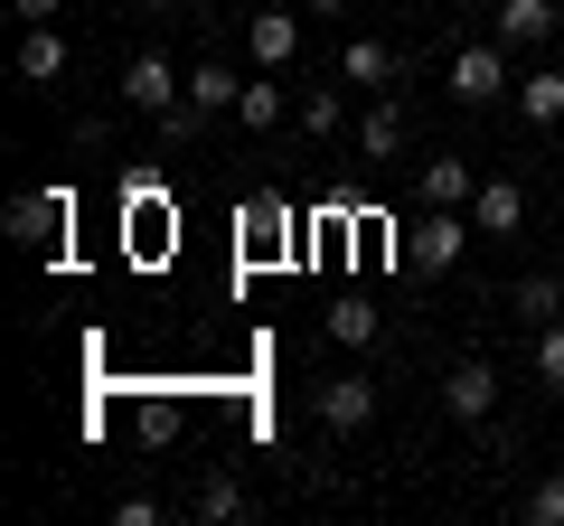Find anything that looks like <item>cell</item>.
Here are the masks:
<instances>
[{"label": "cell", "instance_id": "1", "mask_svg": "<svg viewBox=\"0 0 564 526\" xmlns=\"http://www.w3.org/2000/svg\"><path fill=\"white\" fill-rule=\"evenodd\" d=\"M470 235H480V226H470V207H414V226H404L395 254L414 263V273H452V263L470 254Z\"/></svg>", "mask_w": 564, "mask_h": 526}, {"label": "cell", "instance_id": "10", "mask_svg": "<svg viewBox=\"0 0 564 526\" xmlns=\"http://www.w3.org/2000/svg\"><path fill=\"white\" fill-rule=\"evenodd\" d=\"M470 226H480V235H518L527 226V188L518 179H480L470 188Z\"/></svg>", "mask_w": 564, "mask_h": 526}, {"label": "cell", "instance_id": "4", "mask_svg": "<svg viewBox=\"0 0 564 526\" xmlns=\"http://www.w3.org/2000/svg\"><path fill=\"white\" fill-rule=\"evenodd\" d=\"M180 95H188V76H180L170 57H151V47H141V57H122V103H132V113H151V122H161Z\"/></svg>", "mask_w": 564, "mask_h": 526}, {"label": "cell", "instance_id": "25", "mask_svg": "<svg viewBox=\"0 0 564 526\" xmlns=\"http://www.w3.org/2000/svg\"><path fill=\"white\" fill-rule=\"evenodd\" d=\"M302 132H339V95H329V85L302 95Z\"/></svg>", "mask_w": 564, "mask_h": 526}, {"label": "cell", "instance_id": "2", "mask_svg": "<svg viewBox=\"0 0 564 526\" xmlns=\"http://www.w3.org/2000/svg\"><path fill=\"white\" fill-rule=\"evenodd\" d=\"M0 226H10L29 254H47V244H66V226H76V198H66V188H20Z\"/></svg>", "mask_w": 564, "mask_h": 526}, {"label": "cell", "instance_id": "14", "mask_svg": "<svg viewBox=\"0 0 564 526\" xmlns=\"http://www.w3.org/2000/svg\"><path fill=\"white\" fill-rule=\"evenodd\" d=\"M236 95H245V76L226 57H198L188 66V103H198V113H236Z\"/></svg>", "mask_w": 564, "mask_h": 526}, {"label": "cell", "instance_id": "28", "mask_svg": "<svg viewBox=\"0 0 564 526\" xmlns=\"http://www.w3.org/2000/svg\"><path fill=\"white\" fill-rule=\"evenodd\" d=\"M10 10H20V29H47V20H57V0H10Z\"/></svg>", "mask_w": 564, "mask_h": 526}, {"label": "cell", "instance_id": "3", "mask_svg": "<svg viewBox=\"0 0 564 526\" xmlns=\"http://www.w3.org/2000/svg\"><path fill=\"white\" fill-rule=\"evenodd\" d=\"M443 85H452V103H499L518 76H508V47H499V39H480V47H452Z\"/></svg>", "mask_w": 564, "mask_h": 526}, {"label": "cell", "instance_id": "12", "mask_svg": "<svg viewBox=\"0 0 564 526\" xmlns=\"http://www.w3.org/2000/svg\"><path fill=\"white\" fill-rule=\"evenodd\" d=\"M470 188H480V169H470V161H423L414 169V198L423 207H470Z\"/></svg>", "mask_w": 564, "mask_h": 526}, {"label": "cell", "instance_id": "26", "mask_svg": "<svg viewBox=\"0 0 564 526\" xmlns=\"http://www.w3.org/2000/svg\"><path fill=\"white\" fill-rule=\"evenodd\" d=\"M527 517H536V526H564V480H536V489H527Z\"/></svg>", "mask_w": 564, "mask_h": 526}, {"label": "cell", "instance_id": "21", "mask_svg": "<svg viewBox=\"0 0 564 526\" xmlns=\"http://www.w3.org/2000/svg\"><path fill=\"white\" fill-rule=\"evenodd\" d=\"M329 339H339V348H367V339H377V302H367V292H348V302L329 310Z\"/></svg>", "mask_w": 564, "mask_h": 526}, {"label": "cell", "instance_id": "17", "mask_svg": "<svg viewBox=\"0 0 564 526\" xmlns=\"http://www.w3.org/2000/svg\"><path fill=\"white\" fill-rule=\"evenodd\" d=\"M161 226H170V207H161V188H132V198H122V235L141 244V254H161Z\"/></svg>", "mask_w": 564, "mask_h": 526}, {"label": "cell", "instance_id": "20", "mask_svg": "<svg viewBox=\"0 0 564 526\" xmlns=\"http://www.w3.org/2000/svg\"><path fill=\"white\" fill-rule=\"evenodd\" d=\"M508 310H518L527 329H545V320H555V310H564V283H555V273H527V283L508 292Z\"/></svg>", "mask_w": 564, "mask_h": 526}, {"label": "cell", "instance_id": "8", "mask_svg": "<svg viewBox=\"0 0 564 526\" xmlns=\"http://www.w3.org/2000/svg\"><path fill=\"white\" fill-rule=\"evenodd\" d=\"M236 226H245V254H292V207H282L273 188H254Z\"/></svg>", "mask_w": 564, "mask_h": 526}, {"label": "cell", "instance_id": "23", "mask_svg": "<svg viewBox=\"0 0 564 526\" xmlns=\"http://www.w3.org/2000/svg\"><path fill=\"white\" fill-rule=\"evenodd\" d=\"M226 517H245V489L236 480H207L198 489V526H226Z\"/></svg>", "mask_w": 564, "mask_h": 526}, {"label": "cell", "instance_id": "5", "mask_svg": "<svg viewBox=\"0 0 564 526\" xmlns=\"http://www.w3.org/2000/svg\"><path fill=\"white\" fill-rule=\"evenodd\" d=\"M443 414H452V424H489V414H499V366H489V358H462V366L443 376Z\"/></svg>", "mask_w": 564, "mask_h": 526}, {"label": "cell", "instance_id": "11", "mask_svg": "<svg viewBox=\"0 0 564 526\" xmlns=\"http://www.w3.org/2000/svg\"><path fill=\"white\" fill-rule=\"evenodd\" d=\"M180 432H188V405H180V395H132V442H141V451H170Z\"/></svg>", "mask_w": 564, "mask_h": 526}, {"label": "cell", "instance_id": "9", "mask_svg": "<svg viewBox=\"0 0 564 526\" xmlns=\"http://www.w3.org/2000/svg\"><path fill=\"white\" fill-rule=\"evenodd\" d=\"M311 414H321L329 432H358L367 414H377V385H367V376H329L321 395H311Z\"/></svg>", "mask_w": 564, "mask_h": 526}, {"label": "cell", "instance_id": "16", "mask_svg": "<svg viewBox=\"0 0 564 526\" xmlns=\"http://www.w3.org/2000/svg\"><path fill=\"white\" fill-rule=\"evenodd\" d=\"M404 151V103H367L358 113V161H395Z\"/></svg>", "mask_w": 564, "mask_h": 526}, {"label": "cell", "instance_id": "6", "mask_svg": "<svg viewBox=\"0 0 564 526\" xmlns=\"http://www.w3.org/2000/svg\"><path fill=\"white\" fill-rule=\"evenodd\" d=\"M245 57L282 76V66L302 57V10H282V0H273V10H254V20H245Z\"/></svg>", "mask_w": 564, "mask_h": 526}, {"label": "cell", "instance_id": "19", "mask_svg": "<svg viewBox=\"0 0 564 526\" xmlns=\"http://www.w3.org/2000/svg\"><path fill=\"white\" fill-rule=\"evenodd\" d=\"M236 122H245V132H273V122H282V85H273V66H263V76H245Z\"/></svg>", "mask_w": 564, "mask_h": 526}, {"label": "cell", "instance_id": "27", "mask_svg": "<svg viewBox=\"0 0 564 526\" xmlns=\"http://www.w3.org/2000/svg\"><path fill=\"white\" fill-rule=\"evenodd\" d=\"M113 526H161V498H141V489H132V498L113 507Z\"/></svg>", "mask_w": 564, "mask_h": 526}, {"label": "cell", "instance_id": "31", "mask_svg": "<svg viewBox=\"0 0 564 526\" xmlns=\"http://www.w3.org/2000/svg\"><path fill=\"white\" fill-rule=\"evenodd\" d=\"M555 47H564V39H555Z\"/></svg>", "mask_w": 564, "mask_h": 526}, {"label": "cell", "instance_id": "30", "mask_svg": "<svg viewBox=\"0 0 564 526\" xmlns=\"http://www.w3.org/2000/svg\"><path fill=\"white\" fill-rule=\"evenodd\" d=\"M141 10H180V0H141Z\"/></svg>", "mask_w": 564, "mask_h": 526}, {"label": "cell", "instance_id": "18", "mask_svg": "<svg viewBox=\"0 0 564 526\" xmlns=\"http://www.w3.org/2000/svg\"><path fill=\"white\" fill-rule=\"evenodd\" d=\"M339 76L348 85H395V47H386V39H348L339 47Z\"/></svg>", "mask_w": 564, "mask_h": 526}, {"label": "cell", "instance_id": "24", "mask_svg": "<svg viewBox=\"0 0 564 526\" xmlns=\"http://www.w3.org/2000/svg\"><path fill=\"white\" fill-rule=\"evenodd\" d=\"M536 376L564 395V320H545V329H536Z\"/></svg>", "mask_w": 564, "mask_h": 526}, {"label": "cell", "instance_id": "7", "mask_svg": "<svg viewBox=\"0 0 564 526\" xmlns=\"http://www.w3.org/2000/svg\"><path fill=\"white\" fill-rule=\"evenodd\" d=\"M564 39V0H499V47H545Z\"/></svg>", "mask_w": 564, "mask_h": 526}, {"label": "cell", "instance_id": "13", "mask_svg": "<svg viewBox=\"0 0 564 526\" xmlns=\"http://www.w3.org/2000/svg\"><path fill=\"white\" fill-rule=\"evenodd\" d=\"M518 113L536 122V132H555V122H564V57L536 66V76H518Z\"/></svg>", "mask_w": 564, "mask_h": 526}, {"label": "cell", "instance_id": "15", "mask_svg": "<svg viewBox=\"0 0 564 526\" xmlns=\"http://www.w3.org/2000/svg\"><path fill=\"white\" fill-rule=\"evenodd\" d=\"M20 76H29V85H66V29H57V20L20 39Z\"/></svg>", "mask_w": 564, "mask_h": 526}, {"label": "cell", "instance_id": "22", "mask_svg": "<svg viewBox=\"0 0 564 526\" xmlns=\"http://www.w3.org/2000/svg\"><path fill=\"white\" fill-rule=\"evenodd\" d=\"M207 122H217V113H198V103L180 95V103H170V113H161V142H170V151H188V142H198V132H207Z\"/></svg>", "mask_w": 564, "mask_h": 526}, {"label": "cell", "instance_id": "29", "mask_svg": "<svg viewBox=\"0 0 564 526\" xmlns=\"http://www.w3.org/2000/svg\"><path fill=\"white\" fill-rule=\"evenodd\" d=\"M302 10H348V0H302Z\"/></svg>", "mask_w": 564, "mask_h": 526}]
</instances>
